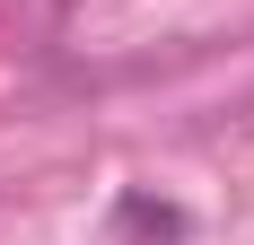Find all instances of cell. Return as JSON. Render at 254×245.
I'll return each mask as SVG.
<instances>
[{"label": "cell", "instance_id": "6da1fadb", "mask_svg": "<svg viewBox=\"0 0 254 245\" xmlns=\"http://www.w3.org/2000/svg\"><path fill=\"white\" fill-rule=\"evenodd\" d=\"M114 228H123V245H176V237H184V210L158 201V193H123Z\"/></svg>", "mask_w": 254, "mask_h": 245}]
</instances>
